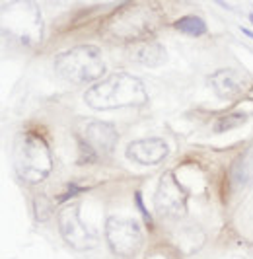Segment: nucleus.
<instances>
[{
  "label": "nucleus",
  "instance_id": "f257e3e1",
  "mask_svg": "<svg viewBox=\"0 0 253 259\" xmlns=\"http://www.w3.org/2000/svg\"><path fill=\"white\" fill-rule=\"evenodd\" d=\"M84 102L98 111L117 109V107H133L144 105L148 102V92L142 80L129 72H115L103 82L92 86L84 94Z\"/></svg>",
  "mask_w": 253,
  "mask_h": 259
},
{
  "label": "nucleus",
  "instance_id": "f03ea898",
  "mask_svg": "<svg viewBox=\"0 0 253 259\" xmlns=\"http://www.w3.org/2000/svg\"><path fill=\"white\" fill-rule=\"evenodd\" d=\"M14 168L24 182H43L53 168L47 143L35 133H20V137L14 143Z\"/></svg>",
  "mask_w": 253,
  "mask_h": 259
},
{
  "label": "nucleus",
  "instance_id": "7ed1b4c3",
  "mask_svg": "<svg viewBox=\"0 0 253 259\" xmlns=\"http://www.w3.org/2000/svg\"><path fill=\"white\" fill-rule=\"evenodd\" d=\"M55 70L72 84H88L103 76L105 63L96 45H78L57 57Z\"/></svg>",
  "mask_w": 253,
  "mask_h": 259
},
{
  "label": "nucleus",
  "instance_id": "20e7f679",
  "mask_svg": "<svg viewBox=\"0 0 253 259\" xmlns=\"http://www.w3.org/2000/svg\"><path fill=\"white\" fill-rule=\"evenodd\" d=\"M119 141V135L111 123L94 121L88 123L84 129V137L78 139L80 143V158L78 164H94L101 156H109L113 152L115 144Z\"/></svg>",
  "mask_w": 253,
  "mask_h": 259
},
{
  "label": "nucleus",
  "instance_id": "39448f33",
  "mask_svg": "<svg viewBox=\"0 0 253 259\" xmlns=\"http://www.w3.org/2000/svg\"><path fill=\"white\" fill-rule=\"evenodd\" d=\"M105 238L111 251L119 257H135L142 247V232L139 222L131 219H107Z\"/></svg>",
  "mask_w": 253,
  "mask_h": 259
},
{
  "label": "nucleus",
  "instance_id": "423d86ee",
  "mask_svg": "<svg viewBox=\"0 0 253 259\" xmlns=\"http://www.w3.org/2000/svg\"><path fill=\"white\" fill-rule=\"evenodd\" d=\"M59 230L63 234L64 242L72 249L78 251H86L92 249L98 244V238L94 236L92 230H88V226L80 221V210L78 205H68L59 210Z\"/></svg>",
  "mask_w": 253,
  "mask_h": 259
},
{
  "label": "nucleus",
  "instance_id": "0eeeda50",
  "mask_svg": "<svg viewBox=\"0 0 253 259\" xmlns=\"http://www.w3.org/2000/svg\"><path fill=\"white\" fill-rule=\"evenodd\" d=\"M187 208V191L179 185L174 174L165 171L156 193V210L162 217H181Z\"/></svg>",
  "mask_w": 253,
  "mask_h": 259
},
{
  "label": "nucleus",
  "instance_id": "6e6552de",
  "mask_svg": "<svg viewBox=\"0 0 253 259\" xmlns=\"http://www.w3.org/2000/svg\"><path fill=\"white\" fill-rule=\"evenodd\" d=\"M167 152H170L167 143L162 139H140L129 144L125 150L126 158L140 166H156L165 160Z\"/></svg>",
  "mask_w": 253,
  "mask_h": 259
},
{
  "label": "nucleus",
  "instance_id": "1a4fd4ad",
  "mask_svg": "<svg viewBox=\"0 0 253 259\" xmlns=\"http://www.w3.org/2000/svg\"><path fill=\"white\" fill-rule=\"evenodd\" d=\"M208 82H210L213 90L216 92V96L222 98V100H234V98L241 96L243 88H245L243 76L238 70H234V68H220V70H216L215 74L208 76Z\"/></svg>",
  "mask_w": 253,
  "mask_h": 259
},
{
  "label": "nucleus",
  "instance_id": "9d476101",
  "mask_svg": "<svg viewBox=\"0 0 253 259\" xmlns=\"http://www.w3.org/2000/svg\"><path fill=\"white\" fill-rule=\"evenodd\" d=\"M129 57H131V61L144 66H160L167 59L165 49L154 39H137L135 43H131Z\"/></svg>",
  "mask_w": 253,
  "mask_h": 259
},
{
  "label": "nucleus",
  "instance_id": "9b49d317",
  "mask_svg": "<svg viewBox=\"0 0 253 259\" xmlns=\"http://www.w3.org/2000/svg\"><path fill=\"white\" fill-rule=\"evenodd\" d=\"M232 180L238 185L253 183V146L236 162V166L232 169Z\"/></svg>",
  "mask_w": 253,
  "mask_h": 259
},
{
  "label": "nucleus",
  "instance_id": "f8f14e48",
  "mask_svg": "<svg viewBox=\"0 0 253 259\" xmlns=\"http://www.w3.org/2000/svg\"><path fill=\"white\" fill-rule=\"evenodd\" d=\"M174 27L179 29L181 33H187V35H193V37H199V35L206 33V24L199 16H183V18L176 20Z\"/></svg>",
  "mask_w": 253,
  "mask_h": 259
},
{
  "label": "nucleus",
  "instance_id": "ddd939ff",
  "mask_svg": "<svg viewBox=\"0 0 253 259\" xmlns=\"http://www.w3.org/2000/svg\"><path fill=\"white\" fill-rule=\"evenodd\" d=\"M247 121V113L243 111H236V113H228V115L218 117V121L215 123V133H226L230 129H236Z\"/></svg>",
  "mask_w": 253,
  "mask_h": 259
},
{
  "label": "nucleus",
  "instance_id": "4468645a",
  "mask_svg": "<svg viewBox=\"0 0 253 259\" xmlns=\"http://www.w3.org/2000/svg\"><path fill=\"white\" fill-rule=\"evenodd\" d=\"M33 208H35V219L39 222H45L53 214V203L45 195H37L33 201Z\"/></svg>",
  "mask_w": 253,
  "mask_h": 259
},
{
  "label": "nucleus",
  "instance_id": "2eb2a0df",
  "mask_svg": "<svg viewBox=\"0 0 253 259\" xmlns=\"http://www.w3.org/2000/svg\"><path fill=\"white\" fill-rule=\"evenodd\" d=\"M135 203H137V207H139V210L142 212V217H144V221H146V224L152 228V219H150V214H148V210H146V207L142 205V197H140V193L137 191L135 193Z\"/></svg>",
  "mask_w": 253,
  "mask_h": 259
},
{
  "label": "nucleus",
  "instance_id": "dca6fc26",
  "mask_svg": "<svg viewBox=\"0 0 253 259\" xmlns=\"http://www.w3.org/2000/svg\"><path fill=\"white\" fill-rule=\"evenodd\" d=\"M241 31H243V33H245V35H247V37H251V39H253V31H249V29H247V27H241Z\"/></svg>",
  "mask_w": 253,
  "mask_h": 259
},
{
  "label": "nucleus",
  "instance_id": "f3484780",
  "mask_svg": "<svg viewBox=\"0 0 253 259\" xmlns=\"http://www.w3.org/2000/svg\"><path fill=\"white\" fill-rule=\"evenodd\" d=\"M249 20H251V24H253V14H249Z\"/></svg>",
  "mask_w": 253,
  "mask_h": 259
}]
</instances>
